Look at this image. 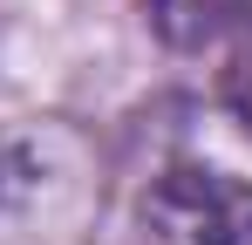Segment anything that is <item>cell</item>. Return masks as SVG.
<instances>
[{
	"instance_id": "1",
	"label": "cell",
	"mask_w": 252,
	"mask_h": 245,
	"mask_svg": "<svg viewBox=\"0 0 252 245\" xmlns=\"http://www.w3.org/2000/svg\"><path fill=\"white\" fill-rule=\"evenodd\" d=\"M150 245H252V184L205 163H177L143 198Z\"/></svg>"
},
{
	"instance_id": "2",
	"label": "cell",
	"mask_w": 252,
	"mask_h": 245,
	"mask_svg": "<svg viewBox=\"0 0 252 245\" xmlns=\"http://www.w3.org/2000/svg\"><path fill=\"white\" fill-rule=\"evenodd\" d=\"M143 14L164 48H205L246 14V0H143Z\"/></svg>"
},
{
	"instance_id": "3",
	"label": "cell",
	"mask_w": 252,
	"mask_h": 245,
	"mask_svg": "<svg viewBox=\"0 0 252 245\" xmlns=\"http://www.w3.org/2000/svg\"><path fill=\"white\" fill-rule=\"evenodd\" d=\"M34 184H41V170H34V150H28L21 136H0V218H7V211H21Z\"/></svg>"
},
{
	"instance_id": "4",
	"label": "cell",
	"mask_w": 252,
	"mask_h": 245,
	"mask_svg": "<svg viewBox=\"0 0 252 245\" xmlns=\"http://www.w3.org/2000/svg\"><path fill=\"white\" fill-rule=\"evenodd\" d=\"M225 102H232V116L252 129V21L239 28V48H232V61H225Z\"/></svg>"
}]
</instances>
